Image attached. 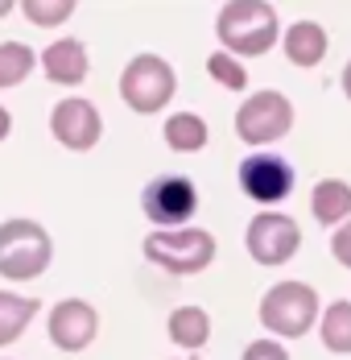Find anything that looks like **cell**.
Instances as JSON below:
<instances>
[{
  "instance_id": "1",
  "label": "cell",
  "mask_w": 351,
  "mask_h": 360,
  "mask_svg": "<svg viewBox=\"0 0 351 360\" xmlns=\"http://www.w3.org/2000/svg\"><path fill=\"white\" fill-rule=\"evenodd\" d=\"M215 34L223 41V54L232 58H256V54H269L281 37V21L277 8L265 4V0H232L219 8V21H215Z\"/></svg>"
},
{
  "instance_id": "2",
  "label": "cell",
  "mask_w": 351,
  "mask_h": 360,
  "mask_svg": "<svg viewBox=\"0 0 351 360\" xmlns=\"http://www.w3.org/2000/svg\"><path fill=\"white\" fill-rule=\"evenodd\" d=\"M54 240L37 219H4L0 224V274L13 282H29L50 269Z\"/></svg>"
},
{
  "instance_id": "3",
  "label": "cell",
  "mask_w": 351,
  "mask_h": 360,
  "mask_svg": "<svg viewBox=\"0 0 351 360\" xmlns=\"http://www.w3.org/2000/svg\"><path fill=\"white\" fill-rule=\"evenodd\" d=\"M145 261L178 274V278H190V274H203L211 261H215V236L207 228H174V232H149L145 236Z\"/></svg>"
},
{
  "instance_id": "4",
  "label": "cell",
  "mask_w": 351,
  "mask_h": 360,
  "mask_svg": "<svg viewBox=\"0 0 351 360\" xmlns=\"http://www.w3.org/2000/svg\"><path fill=\"white\" fill-rule=\"evenodd\" d=\"M174 91H178V71L161 54H137L120 75V100L140 116L161 112L174 100Z\"/></svg>"
},
{
  "instance_id": "5",
  "label": "cell",
  "mask_w": 351,
  "mask_h": 360,
  "mask_svg": "<svg viewBox=\"0 0 351 360\" xmlns=\"http://www.w3.org/2000/svg\"><path fill=\"white\" fill-rule=\"evenodd\" d=\"M256 315H260V323L269 327L273 335L298 340V335H306L318 319V294H314V286H306V282H277L273 290H265Z\"/></svg>"
},
{
  "instance_id": "6",
  "label": "cell",
  "mask_w": 351,
  "mask_h": 360,
  "mask_svg": "<svg viewBox=\"0 0 351 360\" xmlns=\"http://www.w3.org/2000/svg\"><path fill=\"white\" fill-rule=\"evenodd\" d=\"M140 212L149 224H157V232L186 228V219L199 212V186L182 174H161L140 191Z\"/></svg>"
},
{
  "instance_id": "7",
  "label": "cell",
  "mask_w": 351,
  "mask_h": 360,
  "mask_svg": "<svg viewBox=\"0 0 351 360\" xmlns=\"http://www.w3.org/2000/svg\"><path fill=\"white\" fill-rule=\"evenodd\" d=\"M293 129V108L281 91H252L244 100V108L236 112V137L248 145H269L281 141Z\"/></svg>"
},
{
  "instance_id": "8",
  "label": "cell",
  "mask_w": 351,
  "mask_h": 360,
  "mask_svg": "<svg viewBox=\"0 0 351 360\" xmlns=\"http://www.w3.org/2000/svg\"><path fill=\"white\" fill-rule=\"evenodd\" d=\"M248 252L256 265H285L298 245H302V228L285 212H260V216L248 224V236H244Z\"/></svg>"
},
{
  "instance_id": "9",
  "label": "cell",
  "mask_w": 351,
  "mask_h": 360,
  "mask_svg": "<svg viewBox=\"0 0 351 360\" xmlns=\"http://www.w3.org/2000/svg\"><path fill=\"white\" fill-rule=\"evenodd\" d=\"M50 133L54 141L67 145L70 153H87L95 149V141L104 137V120H100V108L83 96H67L58 100L54 112H50Z\"/></svg>"
},
{
  "instance_id": "10",
  "label": "cell",
  "mask_w": 351,
  "mask_h": 360,
  "mask_svg": "<svg viewBox=\"0 0 351 360\" xmlns=\"http://www.w3.org/2000/svg\"><path fill=\"white\" fill-rule=\"evenodd\" d=\"M236 179H240V191L252 203L273 207V203H281L293 191V166L285 158H277V153H252V158L240 162Z\"/></svg>"
},
{
  "instance_id": "11",
  "label": "cell",
  "mask_w": 351,
  "mask_h": 360,
  "mask_svg": "<svg viewBox=\"0 0 351 360\" xmlns=\"http://www.w3.org/2000/svg\"><path fill=\"white\" fill-rule=\"evenodd\" d=\"M50 340H54V348H62V352H83L91 340H95V331H100V315H95V307L91 302H83V298H62L54 311H50Z\"/></svg>"
},
{
  "instance_id": "12",
  "label": "cell",
  "mask_w": 351,
  "mask_h": 360,
  "mask_svg": "<svg viewBox=\"0 0 351 360\" xmlns=\"http://www.w3.org/2000/svg\"><path fill=\"white\" fill-rule=\"evenodd\" d=\"M41 71L58 87H79L87 79V50H83V41H74V37L50 41L41 50Z\"/></svg>"
},
{
  "instance_id": "13",
  "label": "cell",
  "mask_w": 351,
  "mask_h": 360,
  "mask_svg": "<svg viewBox=\"0 0 351 360\" xmlns=\"http://www.w3.org/2000/svg\"><path fill=\"white\" fill-rule=\"evenodd\" d=\"M281 46H285V58L302 71L318 67L326 58V30L318 21H293L285 34H281Z\"/></svg>"
},
{
  "instance_id": "14",
  "label": "cell",
  "mask_w": 351,
  "mask_h": 360,
  "mask_svg": "<svg viewBox=\"0 0 351 360\" xmlns=\"http://www.w3.org/2000/svg\"><path fill=\"white\" fill-rule=\"evenodd\" d=\"M310 207H314V219L326 228L343 224V219H351V186L343 179H322L310 195Z\"/></svg>"
},
{
  "instance_id": "15",
  "label": "cell",
  "mask_w": 351,
  "mask_h": 360,
  "mask_svg": "<svg viewBox=\"0 0 351 360\" xmlns=\"http://www.w3.org/2000/svg\"><path fill=\"white\" fill-rule=\"evenodd\" d=\"M170 340H174L178 348H186V352H199V348H207L211 340V315L203 307H178L174 315H170Z\"/></svg>"
},
{
  "instance_id": "16",
  "label": "cell",
  "mask_w": 351,
  "mask_h": 360,
  "mask_svg": "<svg viewBox=\"0 0 351 360\" xmlns=\"http://www.w3.org/2000/svg\"><path fill=\"white\" fill-rule=\"evenodd\" d=\"M34 315H37V298L0 290V348H4V344H17Z\"/></svg>"
},
{
  "instance_id": "17",
  "label": "cell",
  "mask_w": 351,
  "mask_h": 360,
  "mask_svg": "<svg viewBox=\"0 0 351 360\" xmlns=\"http://www.w3.org/2000/svg\"><path fill=\"white\" fill-rule=\"evenodd\" d=\"M161 137L166 145L174 149V153H199L203 145H207V124H203V116H194V112H174L170 120H166V129H161Z\"/></svg>"
},
{
  "instance_id": "18",
  "label": "cell",
  "mask_w": 351,
  "mask_h": 360,
  "mask_svg": "<svg viewBox=\"0 0 351 360\" xmlns=\"http://www.w3.org/2000/svg\"><path fill=\"white\" fill-rule=\"evenodd\" d=\"M322 344L326 352L335 356H351V302L347 298H335L326 311H322Z\"/></svg>"
},
{
  "instance_id": "19",
  "label": "cell",
  "mask_w": 351,
  "mask_h": 360,
  "mask_svg": "<svg viewBox=\"0 0 351 360\" xmlns=\"http://www.w3.org/2000/svg\"><path fill=\"white\" fill-rule=\"evenodd\" d=\"M37 54L25 41H0V87H17L25 83V75L34 71Z\"/></svg>"
},
{
  "instance_id": "20",
  "label": "cell",
  "mask_w": 351,
  "mask_h": 360,
  "mask_svg": "<svg viewBox=\"0 0 351 360\" xmlns=\"http://www.w3.org/2000/svg\"><path fill=\"white\" fill-rule=\"evenodd\" d=\"M21 13H25V21L29 25H62L70 13H74V0H25V4H17Z\"/></svg>"
},
{
  "instance_id": "21",
  "label": "cell",
  "mask_w": 351,
  "mask_h": 360,
  "mask_svg": "<svg viewBox=\"0 0 351 360\" xmlns=\"http://www.w3.org/2000/svg\"><path fill=\"white\" fill-rule=\"evenodd\" d=\"M207 71L215 75V83L219 87H227V91H244L248 87V71L240 58H232V54H223V50H215L207 58Z\"/></svg>"
},
{
  "instance_id": "22",
  "label": "cell",
  "mask_w": 351,
  "mask_h": 360,
  "mask_svg": "<svg viewBox=\"0 0 351 360\" xmlns=\"http://www.w3.org/2000/svg\"><path fill=\"white\" fill-rule=\"evenodd\" d=\"M244 360H289V352L281 348L277 340H252L244 348Z\"/></svg>"
},
{
  "instance_id": "23",
  "label": "cell",
  "mask_w": 351,
  "mask_h": 360,
  "mask_svg": "<svg viewBox=\"0 0 351 360\" xmlns=\"http://www.w3.org/2000/svg\"><path fill=\"white\" fill-rule=\"evenodd\" d=\"M331 252H335V261H339V265H347V269H351V219H343V224L335 228Z\"/></svg>"
},
{
  "instance_id": "24",
  "label": "cell",
  "mask_w": 351,
  "mask_h": 360,
  "mask_svg": "<svg viewBox=\"0 0 351 360\" xmlns=\"http://www.w3.org/2000/svg\"><path fill=\"white\" fill-rule=\"evenodd\" d=\"M13 133V116H8V108H0V141Z\"/></svg>"
},
{
  "instance_id": "25",
  "label": "cell",
  "mask_w": 351,
  "mask_h": 360,
  "mask_svg": "<svg viewBox=\"0 0 351 360\" xmlns=\"http://www.w3.org/2000/svg\"><path fill=\"white\" fill-rule=\"evenodd\" d=\"M343 96H347V100H351V63H347V67H343Z\"/></svg>"
},
{
  "instance_id": "26",
  "label": "cell",
  "mask_w": 351,
  "mask_h": 360,
  "mask_svg": "<svg viewBox=\"0 0 351 360\" xmlns=\"http://www.w3.org/2000/svg\"><path fill=\"white\" fill-rule=\"evenodd\" d=\"M13 8H17V4H13V0H0V17H8V13H13Z\"/></svg>"
}]
</instances>
